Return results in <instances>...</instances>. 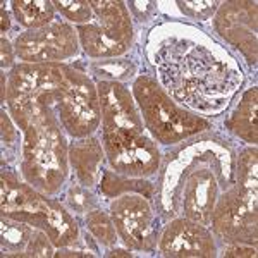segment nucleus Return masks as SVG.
Listing matches in <instances>:
<instances>
[{
  "instance_id": "1",
  "label": "nucleus",
  "mask_w": 258,
  "mask_h": 258,
  "mask_svg": "<svg viewBox=\"0 0 258 258\" xmlns=\"http://www.w3.org/2000/svg\"><path fill=\"white\" fill-rule=\"evenodd\" d=\"M143 50L165 93L205 119L231 109L246 81L238 57L197 24L172 19L153 24Z\"/></svg>"
},
{
  "instance_id": "2",
  "label": "nucleus",
  "mask_w": 258,
  "mask_h": 258,
  "mask_svg": "<svg viewBox=\"0 0 258 258\" xmlns=\"http://www.w3.org/2000/svg\"><path fill=\"white\" fill-rule=\"evenodd\" d=\"M236 152L214 131L170 147L162 157L153 195L160 224L186 217L210 227L219 197L236 184Z\"/></svg>"
},
{
  "instance_id": "3",
  "label": "nucleus",
  "mask_w": 258,
  "mask_h": 258,
  "mask_svg": "<svg viewBox=\"0 0 258 258\" xmlns=\"http://www.w3.org/2000/svg\"><path fill=\"white\" fill-rule=\"evenodd\" d=\"M7 93L26 95L53 109L71 140L91 136L100 127L97 85L74 66L19 62L7 74Z\"/></svg>"
},
{
  "instance_id": "4",
  "label": "nucleus",
  "mask_w": 258,
  "mask_h": 258,
  "mask_svg": "<svg viewBox=\"0 0 258 258\" xmlns=\"http://www.w3.org/2000/svg\"><path fill=\"white\" fill-rule=\"evenodd\" d=\"M7 112L23 133L19 174L47 197L62 193L69 179V141L59 117L48 105L26 95L7 93Z\"/></svg>"
},
{
  "instance_id": "5",
  "label": "nucleus",
  "mask_w": 258,
  "mask_h": 258,
  "mask_svg": "<svg viewBox=\"0 0 258 258\" xmlns=\"http://www.w3.org/2000/svg\"><path fill=\"white\" fill-rule=\"evenodd\" d=\"M12 165H2L0 176V212L2 217L24 222L43 231L53 246L68 248L81 241L76 215L60 200L40 193L28 184Z\"/></svg>"
},
{
  "instance_id": "6",
  "label": "nucleus",
  "mask_w": 258,
  "mask_h": 258,
  "mask_svg": "<svg viewBox=\"0 0 258 258\" xmlns=\"http://www.w3.org/2000/svg\"><path fill=\"white\" fill-rule=\"evenodd\" d=\"M131 91L145 129L162 147H174L202 133L214 131L209 119L174 102L150 74H138L133 80Z\"/></svg>"
},
{
  "instance_id": "7",
  "label": "nucleus",
  "mask_w": 258,
  "mask_h": 258,
  "mask_svg": "<svg viewBox=\"0 0 258 258\" xmlns=\"http://www.w3.org/2000/svg\"><path fill=\"white\" fill-rule=\"evenodd\" d=\"M95 18L90 24L76 26L83 52L91 60L115 59L131 52L135 26L126 2L90 0Z\"/></svg>"
},
{
  "instance_id": "8",
  "label": "nucleus",
  "mask_w": 258,
  "mask_h": 258,
  "mask_svg": "<svg viewBox=\"0 0 258 258\" xmlns=\"http://www.w3.org/2000/svg\"><path fill=\"white\" fill-rule=\"evenodd\" d=\"M100 103V131L103 150L126 145L145 133L138 103L126 83L95 80Z\"/></svg>"
},
{
  "instance_id": "9",
  "label": "nucleus",
  "mask_w": 258,
  "mask_h": 258,
  "mask_svg": "<svg viewBox=\"0 0 258 258\" xmlns=\"http://www.w3.org/2000/svg\"><path fill=\"white\" fill-rule=\"evenodd\" d=\"M109 214L124 246L136 253H155L160 232L153 202L143 195L129 193L112 198Z\"/></svg>"
},
{
  "instance_id": "10",
  "label": "nucleus",
  "mask_w": 258,
  "mask_h": 258,
  "mask_svg": "<svg viewBox=\"0 0 258 258\" xmlns=\"http://www.w3.org/2000/svg\"><path fill=\"white\" fill-rule=\"evenodd\" d=\"M76 26L55 19L38 30H26L14 40L16 57L23 64H66L80 52Z\"/></svg>"
},
{
  "instance_id": "11",
  "label": "nucleus",
  "mask_w": 258,
  "mask_h": 258,
  "mask_svg": "<svg viewBox=\"0 0 258 258\" xmlns=\"http://www.w3.org/2000/svg\"><path fill=\"white\" fill-rule=\"evenodd\" d=\"M256 203L249 202L238 186L224 191L215 203L210 220V231L224 244L243 243L256 246L258 212Z\"/></svg>"
},
{
  "instance_id": "12",
  "label": "nucleus",
  "mask_w": 258,
  "mask_h": 258,
  "mask_svg": "<svg viewBox=\"0 0 258 258\" xmlns=\"http://www.w3.org/2000/svg\"><path fill=\"white\" fill-rule=\"evenodd\" d=\"M256 6V2L249 0L220 2L217 12L212 18L214 31L219 38L241 52L249 68H255L258 62Z\"/></svg>"
},
{
  "instance_id": "13",
  "label": "nucleus",
  "mask_w": 258,
  "mask_h": 258,
  "mask_svg": "<svg viewBox=\"0 0 258 258\" xmlns=\"http://www.w3.org/2000/svg\"><path fill=\"white\" fill-rule=\"evenodd\" d=\"M157 251L169 258H214L219 255V243L210 227L174 217L162 224Z\"/></svg>"
},
{
  "instance_id": "14",
  "label": "nucleus",
  "mask_w": 258,
  "mask_h": 258,
  "mask_svg": "<svg viewBox=\"0 0 258 258\" xmlns=\"http://www.w3.org/2000/svg\"><path fill=\"white\" fill-rule=\"evenodd\" d=\"M162 157L160 145L143 133L126 145L105 150V165L124 176L150 179L159 174Z\"/></svg>"
},
{
  "instance_id": "15",
  "label": "nucleus",
  "mask_w": 258,
  "mask_h": 258,
  "mask_svg": "<svg viewBox=\"0 0 258 258\" xmlns=\"http://www.w3.org/2000/svg\"><path fill=\"white\" fill-rule=\"evenodd\" d=\"M103 164L105 150L98 136L91 135L69 141V165L74 174L73 179H76L85 188H97Z\"/></svg>"
},
{
  "instance_id": "16",
  "label": "nucleus",
  "mask_w": 258,
  "mask_h": 258,
  "mask_svg": "<svg viewBox=\"0 0 258 258\" xmlns=\"http://www.w3.org/2000/svg\"><path fill=\"white\" fill-rule=\"evenodd\" d=\"M256 110H258V88L251 86L241 95L239 102L234 105L227 115L224 127L236 136L238 140L256 147L258 127H256Z\"/></svg>"
},
{
  "instance_id": "17",
  "label": "nucleus",
  "mask_w": 258,
  "mask_h": 258,
  "mask_svg": "<svg viewBox=\"0 0 258 258\" xmlns=\"http://www.w3.org/2000/svg\"><path fill=\"white\" fill-rule=\"evenodd\" d=\"M98 193H100V197H105L109 200L122 197V195L136 193V195H143V197H147L148 200L153 202L155 182H152L150 179L129 177V176H124V174L114 172V170L103 164L102 176H100V181H98Z\"/></svg>"
},
{
  "instance_id": "18",
  "label": "nucleus",
  "mask_w": 258,
  "mask_h": 258,
  "mask_svg": "<svg viewBox=\"0 0 258 258\" xmlns=\"http://www.w3.org/2000/svg\"><path fill=\"white\" fill-rule=\"evenodd\" d=\"M11 7L24 30H38L55 21V6L50 0H14Z\"/></svg>"
},
{
  "instance_id": "19",
  "label": "nucleus",
  "mask_w": 258,
  "mask_h": 258,
  "mask_svg": "<svg viewBox=\"0 0 258 258\" xmlns=\"http://www.w3.org/2000/svg\"><path fill=\"white\" fill-rule=\"evenodd\" d=\"M236 186L249 202H258V152L253 145L236 152Z\"/></svg>"
},
{
  "instance_id": "20",
  "label": "nucleus",
  "mask_w": 258,
  "mask_h": 258,
  "mask_svg": "<svg viewBox=\"0 0 258 258\" xmlns=\"http://www.w3.org/2000/svg\"><path fill=\"white\" fill-rule=\"evenodd\" d=\"M35 227L7 217L0 219V249L2 256H26Z\"/></svg>"
},
{
  "instance_id": "21",
  "label": "nucleus",
  "mask_w": 258,
  "mask_h": 258,
  "mask_svg": "<svg viewBox=\"0 0 258 258\" xmlns=\"http://www.w3.org/2000/svg\"><path fill=\"white\" fill-rule=\"evenodd\" d=\"M88 71L95 76V80H110L126 83L135 80L138 74V64L129 57H115V59L90 60Z\"/></svg>"
},
{
  "instance_id": "22",
  "label": "nucleus",
  "mask_w": 258,
  "mask_h": 258,
  "mask_svg": "<svg viewBox=\"0 0 258 258\" xmlns=\"http://www.w3.org/2000/svg\"><path fill=\"white\" fill-rule=\"evenodd\" d=\"M83 224H85L86 231L91 234V238L98 243V246L109 249L117 244L119 236L109 210H103L102 207L90 210L88 214L83 215Z\"/></svg>"
},
{
  "instance_id": "23",
  "label": "nucleus",
  "mask_w": 258,
  "mask_h": 258,
  "mask_svg": "<svg viewBox=\"0 0 258 258\" xmlns=\"http://www.w3.org/2000/svg\"><path fill=\"white\" fill-rule=\"evenodd\" d=\"M0 126H2V165H12L16 160L21 159V147H23V138H21L18 126L11 114L2 107L0 110Z\"/></svg>"
},
{
  "instance_id": "24",
  "label": "nucleus",
  "mask_w": 258,
  "mask_h": 258,
  "mask_svg": "<svg viewBox=\"0 0 258 258\" xmlns=\"http://www.w3.org/2000/svg\"><path fill=\"white\" fill-rule=\"evenodd\" d=\"M64 205L74 215H85L90 210L100 207V198L93 193V189L85 188L73 179L71 184L64 188Z\"/></svg>"
},
{
  "instance_id": "25",
  "label": "nucleus",
  "mask_w": 258,
  "mask_h": 258,
  "mask_svg": "<svg viewBox=\"0 0 258 258\" xmlns=\"http://www.w3.org/2000/svg\"><path fill=\"white\" fill-rule=\"evenodd\" d=\"M53 6H55V11L59 12L62 18L71 24H76V26L90 24L95 18L93 9H91L90 2H86V0H74V2L55 0Z\"/></svg>"
},
{
  "instance_id": "26",
  "label": "nucleus",
  "mask_w": 258,
  "mask_h": 258,
  "mask_svg": "<svg viewBox=\"0 0 258 258\" xmlns=\"http://www.w3.org/2000/svg\"><path fill=\"white\" fill-rule=\"evenodd\" d=\"M176 6L184 18L197 19L203 23V21L214 18L220 2L219 0H203V2H182V0H179V2H176Z\"/></svg>"
},
{
  "instance_id": "27",
  "label": "nucleus",
  "mask_w": 258,
  "mask_h": 258,
  "mask_svg": "<svg viewBox=\"0 0 258 258\" xmlns=\"http://www.w3.org/2000/svg\"><path fill=\"white\" fill-rule=\"evenodd\" d=\"M127 11L133 19L138 23H147L153 14L157 12V2H126Z\"/></svg>"
},
{
  "instance_id": "28",
  "label": "nucleus",
  "mask_w": 258,
  "mask_h": 258,
  "mask_svg": "<svg viewBox=\"0 0 258 258\" xmlns=\"http://www.w3.org/2000/svg\"><path fill=\"white\" fill-rule=\"evenodd\" d=\"M222 256L227 258H255L256 256V246L253 244H243V243H231L224 244L222 249H219Z\"/></svg>"
},
{
  "instance_id": "29",
  "label": "nucleus",
  "mask_w": 258,
  "mask_h": 258,
  "mask_svg": "<svg viewBox=\"0 0 258 258\" xmlns=\"http://www.w3.org/2000/svg\"><path fill=\"white\" fill-rule=\"evenodd\" d=\"M0 57H2V71L14 68V59H16L14 43H11L6 36L0 38Z\"/></svg>"
},
{
  "instance_id": "30",
  "label": "nucleus",
  "mask_w": 258,
  "mask_h": 258,
  "mask_svg": "<svg viewBox=\"0 0 258 258\" xmlns=\"http://www.w3.org/2000/svg\"><path fill=\"white\" fill-rule=\"evenodd\" d=\"M105 256H135V253H133L129 248H117V246H112V248L107 249Z\"/></svg>"
},
{
  "instance_id": "31",
  "label": "nucleus",
  "mask_w": 258,
  "mask_h": 258,
  "mask_svg": "<svg viewBox=\"0 0 258 258\" xmlns=\"http://www.w3.org/2000/svg\"><path fill=\"white\" fill-rule=\"evenodd\" d=\"M0 16H2V33L6 35V33L11 30V19H9V14H7V11L4 6H2V9H0Z\"/></svg>"
}]
</instances>
